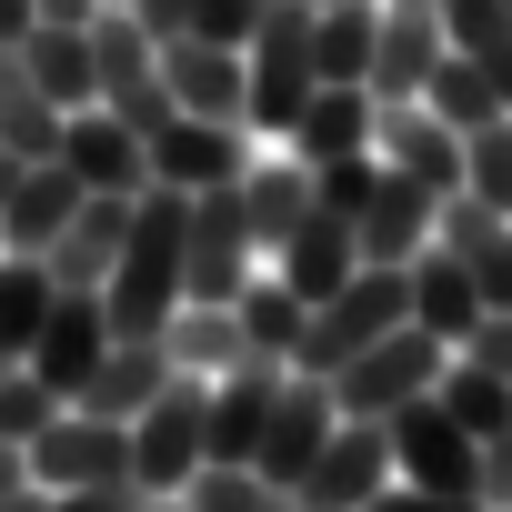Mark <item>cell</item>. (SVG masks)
I'll return each mask as SVG.
<instances>
[{
	"instance_id": "obj_1",
	"label": "cell",
	"mask_w": 512,
	"mask_h": 512,
	"mask_svg": "<svg viewBox=\"0 0 512 512\" xmlns=\"http://www.w3.org/2000/svg\"><path fill=\"white\" fill-rule=\"evenodd\" d=\"M181 211H191V191H171V181H151V191L131 201L121 262H111V282H101V312H111L121 342H131V332H161V322L181 312Z\"/></svg>"
},
{
	"instance_id": "obj_2",
	"label": "cell",
	"mask_w": 512,
	"mask_h": 512,
	"mask_svg": "<svg viewBox=\"0 0 512 512\" xmlns=\"http://www.w3.org/2000/svg\"><path fill=\"white\" fill-rule=\"evenodd\" d=\"M402 322H412V272H402V262H362L332 302H312L292 372H322V382H332L362 342H382V332H402Z\"/></svg>"
},
{
	"instance_id": "obj_3",
	"label": "cell",
	"mask_w": 512,
	"mask_h": 512,
	"mask_svg": "<svg viewBox=\"0 0 512 512\" xmlns=\"http://www.w3.org/2000/svg\"><path fill=\"white\" fill-rule=\"evenodd\" d=\"M241 71H251V131H282L292 141L302 101L322 91V71H312V0H272L262 31L241 41Z\"/></svg>"
},
{
	"instance_id": "obj_4",
	"label": "cell",
	"mask_w": 512,
	"mask_h": 512,
	"mask_svg": "<svg viewBox=\"0 0 512 512\" xmlns=\"http://www.w3.org/2000/svg\"><path fill=\"white\" fill-rule=\"evenodd\" d=\"M251 262H262V241H251L241 181L191 191V211H181V302H241Z\"/></svg>"
},
{
	"instance_id": "obj_5",
	"label": "cell",
	"mask_w": 512,
	"mask_h": 512,
	"mask_svg": "<svg viewBox=\"0 0 512 512\" xmlns=\"http://www.w3.org/2000/svg\"><path fill=\"white\" fill-rule=\"evenodd\" d=\"M442 362H452V342H432L422 322H402V332L362 342V352L332 372V412H352V422H382V412L422 402V392L442 382Z\"/></svg>"
},
{
	"instance_id": "obj_6",
	"label": "cell",
	"mask_w": 512,
	"mask_h": 512,
	"mask_svg": "<svg viewBox=\"0 0 512 512\" xmlns=\"http://www.w3.org/2000/svg\"><path fill=\"white\" fill-rule=\"evenodd\" d=\"M201 412H211V382L201 372H171L141 412H131V482L141 492H181L201 472Z\"/></svg>"
},
{
	"instance_id": "obj_7",
	"label": "cell",
	"mask_w": 512,
	"mask_h": 512,
	"mask_svg": "<svg viewBox=\"0 0 512 512\" xmlns=\"http://www.w3.org/2000/svg\"><path fill=\"white\" fill-rule=\"evenodd\" d=\"M21 462H31L41 492H71V482H131V422H101V412L61 402V412L21 442Z\"/></svg>"
},
{
	"instance_id": "obj_8",
	"label": "cell",
	"mask_w": 512,
	"mask_h": 512,
	"mask_svg": "<svg viewBox=\"0 0 512 512\" xmlns=\"http://www.w3.org/2000/svg\"><path fill=\"white\" fill-rule=\"evenodd\" d=\"M382 432H392V482H422V492H472L482 502V442L422 392V402H402V412H382Z\"/></svg>"
},
{
	"instance_id": "obj_9",
	"label": "cell",
	"mask_w": 512,
	"mask_h": 512,
	"mask_svg": "<svg viewBox=\"0 0 512 512\" xmlns=\"http://www.w3.org/2000/svg\"><path fill=\"white\" fill-rule=\"evenodd\" d=\"M382 482H392V432L342 412V422H332V442L312 452V472L292 482V512H362Z\"/></svg>"
},
{
	"instance_id": "obj_10",
	"label": "cell",
	"mask_w": 512,
	"mask_h": 512,
	"mask_svg": "<svg viewBox=\"0 0 512 512\" xmlns=\"http://www.w3.org/2000/svg\"><path fill=\"white\" fill-rule=\"evenodd\" d=\"M161 81H171L181 111H201V121H241V131H251V71H241V41L171 31V41H161Z\"/></svg>"
},
{
	"instance_id": "obj_11",
	"label": "cell",
	"mask_w": 512,
	"mask_h": 512,
	"mask_svg": "<svg viewBox=\"0 0 512 512\" xmlns=\"http://www.w3.org/2000/svg\"><path fill=\"white\" fill-rule=\"evenodd\" d=\"M372 151L392 161V171H412L422 191H462V131L432 111V101H372Z\"/></svg>"
},
{
	"instance_id": "obj_12",
	"label": "cell",
	"mask_w": 512,
	"mask_h": 512,
	"mask_svg": "<svg viewBox=\"0 0 512 512\" xmlns=\"http://www.w3.org/2000/svg\"><path fill=\"white\" fill-rule=\"evenodd\" d=\"M131 201L141 191H81V211L51 231V292H101L111 282V262H121V231H131Z\"/></svg>"
},
{
	"instance_id": "obj_13",
	"label": "cell",
	"mask_w": 512,
	"mask_h": 512,
	"mask_svg": "<svg viewBox=\"0 0 512 512\" xmlns=\"http://www.w3.org/2000/svg\"><path fill=\"white\" fill-rule=\"evenodd\" d=\"M51 161H71L81 191H151V141H141L121 111H101V101L61 121V151H51Z\"/></svg>"
},
{
	"instance_id": "obj_14",
	"label": "cell",
	"mask_w": 512,
	"mask_h": 512,
	"mask_svg": "<svg viewBox=\"0 0 512 512\" xmlns=\"http://www.w3.org/2000/svg\"><path fill=\"white\" fill-rule=\"evenodd\" d=\"M111 342H121V332H111L101 292H51V322H41V342H31L21 362H31V372H41L61 402H71V392L101 372V352H111Z\"/></svg>"
},
{
	"instance_id": "obj_15",
	"label": "cell",
	"mask_w": 512,
	"mask_h": 512,
	"mask_svg": "<svg viewBox=\"0 0 512 512\" xmlns=\"http://www.w3.org/2000/svg\"><path fill=\"white\" fill-rule=\"evenodd\" d=\"M332 422H342V412H332V382H322V372H292L282 402H272V422H262V452H251V472H272V482L292 492V482L312 472V452L332 442Z\"/></svg>"
},
{
	"instance_id": "obj_16",
	"label": "cell",
	"mask_w": 512,
	"mask_h": 512,
	"mask_svg": "<svg viewBox=\"0 0 512 512\" xmlns=\"http://www.w3.org/2000/svg\"><path fill=\"white\" fill-rule=\"evenodd\" d=\"M251 151H241V121H201V111H171L151 131V181L171 191H211V181H241Z\"/></svg>"
},
{
	"instance_id": "obj_17",
	"label": "cell",
	"mask_w": 512,
	"mask_h": 512,
	"mask_svg": "<svg viewBox=\"0 0 512 512\" xmlns=\"http://www.w3.org/2000/svg\"><path fill=\"white\" fill-rule=\"evenodd\" d=\"M432 221H442V191H422L412 171H392V161H382L372 201L352 211V241H362V262H412V251L432 241Z\"/></svg>"
},
{
	"instance_id": "obj_18",
	"label": "cell",
	"mask_w": 512,
	"mask_h": 512,
	"mask_svg": "<svg viewBox=\"0 0 512 512\" xmlns=\"http://www.w3.org/2000/svg\"><path fill=\"white\" fill-rule=\"evenodd\" d=\"M442 11L422 0H382V31H372V101H422L432 61H442Z\"/></svg>"
},
{
	"instance_id": "obj_19",
	"label": "cell",
	"mask_w": 512,
	"mask_h": 512,
	"mask_svg": "<svg viewBox=\"0 0 512 512\" xmlns=\"http://www.w3.org/2000/svg\"><path fill=\"white\" fill-rule=\"evenodd\" d=\"M272 272H282V282H292L302 302H332V292H342V282L362 272V241H352V211H322V201H312V211L292 221V241L272 251Z\"/></svg>"
},
{
	"instance_id": "obj_20",
	"label": "cell",
	"mask_w": 512,
	"mask_h": 512,
	"mask_svg": "<svg viewBox=\"0 0 512 512\" xmlns=\"http://www.w3.org/2000/svg\"><path fill=\"white\" fill-rule=\"evenodd\" d=\"M81 211V181H71V161H21V181L0 191V241L11 251H51V231Z\"/></svg>"
},
{
	"instance_id": "obj_21",
	"label": "cell",
	"mask_w": 512,
	"mask_h": 512,
	"mask_svg": "<svg viewBox=\"0 0 512 512\" xmlns=\"http://www.w3.org/2000/svg\"><path fill=\"white\" fill-rule=\"evenodd\" d=\"M402 272H412V322H422L432 342H452V352H462V342H472V322H482V292H472V272L452 262L442 241H422Z\"/></svg>"
},
{
	"instance_id": "obj_22",
	"label": "cell",
	"mask_w": 512,
	"mask_h": 512,
	"mask_svg": "<svg viewBox=\"0 0 512 512\" xmlns=\"http://www.w3.org/2000/svg\"><path fill=\"white\" fill-rule=\"evenodd\" d=\"M161 382H171V352H161V332H131V342H111V352H101V372H91L71 402H81V412H101V422H131V412H141Z\"/></svg>"
},
{
	"instance_id": "obj_23",
	"label": "cell",
	"mask_w": 512,
	"mask_h": 512,
	"mask_svg": "<svg viewBox=\"0 0 512 512\" xmlns=\"http://www.w3.org/2000/svg\"><path fill=\"white\" fill-rule=\"evenodd\" d=\"M21 61H31V81L61 101V111H91L101 101V61H91V21L71 31V21H31V41H21Z\"/></svg>"
},
{
	"instance_id": "obj_24",
	"label": "cell",
	"mask_w": 512,
	"mask_h": 512,
	"mask_svg": "<svg viewBox=\"0 0 512 512\" xmlns=\"http://www.w3.org/2000/svg\"><path fill=\"white\" fill-rule=\"evenodd\" d=\"M61 121H71V111L31 81V61H21V41H11V51H0V151L51 161V151H61Z\"/></svg>"
},
{
	"instance_id": "obj_25",
	"label": "cell",
	"mask_w": 512,
	"mask_h": 512,
	"mask_svg": "<svg viewBox=\"0 0 512 512\" xmlns=\"http://www.w3.org/2000/svg\"><path fill=\"white\" fill-rule=\"evenodd\" d=\"M292 151L302 161H342V151H372V91L362 81H322L292 121Z\"/></svg>"
},
{
	"instance_id": "obj_26",
	"label": "cell",
	"mask_w": 512,
	"mask_h": 512,
	"mask_svg": "<svg viewBox=\"0 0 512 512\" xmlns=\"http://www.w3.org/2000/svg\"><path fill=\"white\" fill-rule=\"evenodd\" d=\"M161 352H171V372H201V382H221L251 342H241V312L231 302H181L171 322H161Z\"/></svg>"
},
{
	"instance_id": "obj_27",
	"label": "cell",
	"mask_w": 512,
	"mask_h": 512,
	"mask_svg": "<svg viewBox=\"0 0 512 512\" xmlns=\"http://www.w3.org/2000/svg\"><path fill=\"white\" fill-rule=\"evenodd\" d=\"M241 211H251V241L282 251V241H292V221L312 211V161H302V151L251 161V171H241Z\"/></svg>"
},
{
	"instance_id": "obj_28",
	"label": "cell",
	"mask_w": 512,
	"mask_h": 512,
	"mask_svg": "<svg viewBox=\"0 0 512 512\" xmlns=\"http://www.w3.org/2000/svg\"><path fill=\"white\" fill-rule=\"evenodd\" d=\"M372 31H382V0H312V71L372 91Z\"/></svg>"
},
{
	"instance_id": "obj_29",
	"label": "cell",
	"mask_w": 512,
	"mask_h": 512,
	"mask_svg": "<svg viewBox=\"0 0 512 512\" xmlns=\"http://www.w3.org/2000/svg\"><path fill=\"white\" fill-rule=\"evenodd\" d=\"M231 312H241V342H251V352H272V362H292V352H302V322H312V302H302L282 272H251Z\"/></svg>"
},
{
	"instance_id": "obj_30",
	"label": "cell",
	"mask_w": 512,
	"mask_h": 512,
	"mask_svg": "<svg viewBox=\"0 0 512 512\" xmlns=\"http://www.w3.org/2000/svg\"><path fill=\"white\" fill-rule=\"evenodd\" d=\"M432 402H442V412L482 442V432H502V422H512V372H492V362L452 352V362H442V382H432Z\"/></svg>"
},
{
	"instance_id": "obj_31",
	"label": "cell",
	"mask_w": 512,
	"mask_h": 512,
	"mask_svg": "<svg viewBox=\"0 0 512 512\" xmlns=\"http://www.w3.org/2000/svg\"><path fill=\"white\" fill-rule=\"evenodd\" d=\"M41 322H51V262L41 251H0V352H31L41 342Z\"/></svg>"
},
{
	"instance_id": "obj_32",
	"label": "cell",
	"mask_w": 512,
	"mask_h": 512,
	"mask_svg": "<svg viewBox=\"0 0 512 512\" xmlns=\"http://www.w3.org/2000/svg\"><path fill=\"white\" fill-rule=\"evenodd\" d=\"M181 502H191V512H292V492H282L272 472H251V462H201V472L181 482Z\"/></svg>"
},
{
	"instance_id": "obj_33",
	"label": "cell",
	"mask_w": 512,
	"mask_h": 512,
	"mask_svg": "<svg viewBox=\"0 0 512 512\" xmlns=\"http://www.w3.org/2000/svg\"><path fill=\"white\" fill-rule=\"evenodd\" d=\"M422 101H432L452 131H482V121L502 111V91H492V71H482L472 51H442V61H432V81H422Z\"/></svg>"
},
{
	"instance_id": "obj_34",
	"label": "cell",
	"mask_w": 512,
	"mask_h": 512,
	"mask_svg": "<svg viewBox=\"0 0 512 512\" xmlns=\"http://www.w3.org/2000/svg\"><path fill=\"white\" fill-rule=\"evenodd\" d=\"M462 191H482L492 211H512V111H492L482 131H462Z\"/></svg>"
},
{
	"instance_id": "obj_35",
	"label": "cell",
	"mask_w": 512,
	"mask_h": 512,
	"mask_svg": "<svg viewBox=\"0 0 512 512\" xmlns=\"http://www.w3.org/2000/svg\"><path fill=\"white\" fill-rule=\"evenodd\" d=\"M51 412H61V392H51L31 362H11V372H0V442H31Z\"/></svg>"
},
{
	"instance_id": "obj_36",
	"label": "cell",
	"mask_w": 512,
	"mask_h": 512,
	"mask_svg": "<svg viewBox=\"0 0 512 512\" xmlns=\"http://www.w3.org/2000/svg\"><path fill=\"white\" fill-rule=\"evenodd\" d=\"M362 512H492V502H472V492H422V482H382Z\"/></svg>"
},
{
	"instance_id": "obj_37",
	"label": "cell",
	"mask_w": 512,
	"mask_h": 512,
	"mask_svg": "<svg viewBox=\"0 0 512 512\" xmlns=\"http://www.w3.org/2000/svg\"><path fill=\"white\" fill-rule=\"evenodd\" d=\"M262 11H272V0H201L191 31H211V41H251V31H262Z\"/></svg>"
},
{
	"instance_id": "obj_38",
	"label": "cell",
	"mask_w": 512,
	"mask_h": 512,
	"mask_svg": "<svg viewBox=\"0 0 512 512\" xmlns=\"http://www.w3.org/2000/svg\"><path fill=\"white\" fill-rule=\"evenodd\" d=\"M51 512H141V482H71L51 492Z\"/></svg>"
},
{
	"instance_id": "obj_39",
	"label": "cell",
	"mask_w": 512,
	"mask_h": 512,
	"mask_svg": "<svg viewBox=\"0 0 512 512\" xmlns=\"http://www.w3.org/2000/svg\"><path fill=\"white\" fill-rule=\"evenodd\" d=\"M482 502H492V512H512V422H502V432H482Z\"/></svg>"
},
{
	"instance_id": "obj_40",
	"label": "cell",
	"mask_w": 512,
	"mask_h": 512,
	"mask_svg": "<svg viewBox=\"0 0 512 512\" xmlns=\"http://www.w3.org/2000/svg\"><path fill=\"white\" fill-rule=\"evenodd\" d=\"M462 352H472V362H492V372H512V312H482Z\"/></svg>"
},
{
	"instance_id": "obj_41",
	"label": "cell",
	"mask_w": 512,
	"mask_h": 512,
	"mask_svg": "<svg viewBox=\"0 0 512 512\" xmlns=\"http://www.w3.org/2000/svg\"><path fill=\"white\" fill-rule=\"evenodd\" d=\"M121 11H131L151 41H171V31H191V11H201V0H121Z\"/></svg>"
},
{
	"instance_id": "obj_42",
	"label": "cell",
	"mask_w": 512,
	"mask_h": 512,
	"mask_svg": "<svg viewBox=\"0 0 512 512\" xmlns=\"http://www.w3.org/2000/svg\"><path fill=\"white\" fill-rule=\"evenodd\" d=\"M31 21H41L31 0H0V51H11V41H31Z\"/></svg>"
},
{
	"instance_id": "obj_43",
	"label": "cell",
	"mask_w": 512,
	"mask_h": 512,
	"mask_svg": "<svg viewBox=\"0 0 512 512\" xmlns=\"http://www.w3.org/2000/svg\"><path fill=\"white\" fill-rule=\"evenodd\" d=\"M31 11H41V21H71V31H81V21H101V0H31Z\"/></svg>"
},
{
	"instance_id": "obj_44",
	"label": "cell",
	"mask_w": 512,
	"mask_h": 512,
	"mask_svg": "<svg viewBox=\"0 0 512 512\" xmlns=\"http://www.w3.org/2000/svg\"><path fill=\"white\" fill-rule=\"evenodd\" d=\"M31 482V462H21V442H0V492H21Z\"/></svg>"
},
{
	"instance_id": "obj_45",
	"label": "cell",
	"mask_w": 512,
	"mask_h": 512,
	"mask_svg": "<svg viewBox=\"0 0 512 512\" xmlns=\"http://www.w3.org/2000/svg\"><path fill=\"white\" fill-rule=\"evenodd\" d=\"M0 512H51V492H41V482H21V492H0Z\"/></svg>"
},
{
	"instance_id": "obj_46",
	"label": "cell",
	"mask_w": 512,
	"mask_h": 512,
	"mask_svg": "<svg viewBox=\"0 0 512 512\" xmlns=\"http://www.w3.org/2000/svg\"><path fill=\"white\" fill-rule=\"evenodd\" d=\"M141 512H191V502L181 492H141Z\"/></svg>"
},
{
	"instance_id": "obj_47",
	"label": "cell",
	"mask_w": 512,
	"mask_h": 512,
	"mask_svg": "<svg viewBox=\"0 0 512 512\" xmlns=\"http://www.w3.org/2000/svg\"><path fill=\"white\" fill-rule=\"evenodd\" d=\"M11 181H21V151H0V191H11Z\"/></svg>"
},
{
	"instance_id": "obj_48",
	"label": "cell",
	"mask_w": 512,
	"mask_h": 512,
	"mask_svg": "<svg viewBox=\"0 0 512 512\" xmlns=\"http://www.w3.org/2000/svg\"><path fill=\"white\" fill-rule=\"evenodd\" d=\"M0 372H11V352H0Z\"/></svg>"
},
{
	"instance_id": "obj_49",
	"label": "cell",
	"mask_w": 512,
	"mask_h": 512,
	"mask_svg": "<svg viewBox=\"0 0 512 512\" xmlns=\"http://www.w3.org/2000/svg\"><path fill=\"white\" fill-rule=\"evenodd\" d=\"M0 251H11V241H0Z\"/></svg>"
},
{
	"instance_id": "obj_50",
	"label": "cell",
	"mask_w": 512,
	"mask_h": 512,
	"mask_svg": "<svg viewBox=\"0 0 512 512\" xmlns=\"http://www.w3.org/2000/svg\"><path fill=\"white\" fill-rule=\"evenodd\" d=\"M422 11H432V0H422Z\"/></svg>"
}]
</instances>
